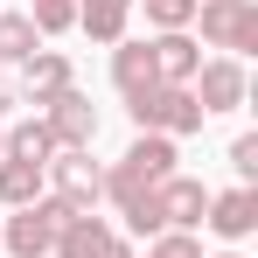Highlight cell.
I'll list each match as a JSON object with an SVG mask.
<instances>
[{
	"label": "cell",
	"mask_w": 258,
	"mask_h": 258,
	"mask_svg": "<svg viewBox=\"0 0 258 258\" xmlns=\"http://www.w3.org/2000/svg\"><path fill=\"white\" fill-rule=\"evenodd\" d=\"M174 161H181V140H161V133H140V140H133L126 154H119V161L105 168V203H112V210H126V203H140L147 188H161L168 174H181Z\"/></svg>",
	"instance_id": "6da1fadb"
},
{
	"label": "cell",
	"mask_w": 258,
	"mask_h": 258,
	"mask_svg": "<svg viewBox=\"0 0 258 258\" xmlns=\"http://www.w3.org/2000/svg\"><path fill=\"white\" fill-rule=\"evenodd\" d=\"M126 112H133L140 133H161V140H188V133H203V105H196L188 84H154V91H140Z\"/></svg>",
	"instance_id": "7a4b0ae2"
},
{
	"label": "cell",
	"mask_w": 258,
	"mask_h": 258,
	"mask_svg": "<svg viewBox=\"0 0 258 258\" xmlns=\"http://www.w3.org/2000/svg\"><path fill=\"white\" fill-rule=\"evenodd\" d=\"M70 216H84V210H70V203H56V196H35L28 210H14L7 223H0V251L7 258H49L56 230H63Z\"/></svg>",
	"instance_id": "3957f363"
},
{
	"label": "cell",
	"mask_w": 258,
	"mask_h": 258,
	"mask_svg": "<svg viewBox=\"0 0 258 258\" xmlns=\"http://www.w3.org/2000/svg\"><path fill=\"white\" fill-rule=\"evenodd\" d=\"M196 28H203L210 49L244 63L258 49V0H196Z\"/></svg>",
	"instance_id": "277c9868"
},
{
	"label": "cell",
	"mask_w": 258,
	"mask_h": 258,
	"mask_svg": "<svg viewBox=\"0 0 258 258\" xmlns=\"http://www.w3.org/2000/svg\"><path fill=\"white\" fill-rule=\"evenodd\" d=\"M42 188L56 196V203H70V210H98V203H105V168L91 161V147H77V154H49Z\"/></svg>",
	"instance_id": "5b68a950"
},
{
	"label": "cell",
	"mask_w": 258,
	"mask_h": 258,
	"mask_svg": "<svg viewBox=\"0 0 258 258\" xmlns=\"http://www.w3.org/2000/svg\"><path fill=\"white\" fill-rule=\"evenodd\" d=\"M188 91H196L203 119H216V112H237V105L251 98V77H244V63H237V56H210V63L188 77Z\"/></svg>",
	"instance_id": "8992f818"
},
{
	"label": "cell",
	"mask_w": 258,
	"mask_h": 258,
	"mask_svg": "<svg viewBox=\"0 0 258 258\" xmlns=\"http://www.w3.org/2000/svg\"><path fill=\"white\" fill-rule=\"evenodd\" d=\"M35 119L49 126L56 154H77V147H91V140H98V105H91L84 91H63V98H49Z\"/></svg>",
	"instance_id": "52a82bcc"
},
{
	"label": "cell",
	"mask_w": 258,
	"mask_h": 258,
	"mask_svg": "<svg viewBox=\"0 0 258 258\" xmlns=\"http://www.w3.org/2000/svg\"><path fill=\"white\" fill-rule=\"evenodd\" d=\"M147 203H154V216H161V230H196L203 210H210V188H203L196 174H168L161 188H147Z\"/></svg>",
	"instance_id": "ba28073f"
},
{
	"label": "cell",
	"mask_w": 258,
	"mask_h": 258,
	"mask_svg": "<svg viewBox=\"0 0 258 258\" xmlns=\"http://www.w3.org/2000/svg\"><path fill=\"white\" fill-rule=\"evenodd\" d=\"M203 223H210L223 244H244V237L258 230V188H244V181H237V188H210Z\"/></svg>",
	"instance_id": "9c48e42d"
},
{
	"label": "cell",
	"mask_w": 258,
	"mask_h": 258,
	"mask_svg": "<svg viewBox=\"0 0 258 258\" xmlns=\"http://www.w3.org/2000/svg\"><path fill=\"white\" fill-rule=\"evenodd\" d=\"M63 91H77V63H70L63 49H35V56L21 63V98H28V105H49V98H63Z\"/></svg>",
	"instance_id": "30bf717a"
},
{
	"label": "cell",
	"mask_w": 258,
	"mask_h": 258,
	"mask_svg": "<svg viewBox=\"0 0 258 258\" xmlns=\"http://www.w3.org/2000/svg\"><path fill=\"white\" fill-rule=\"evenodd\" d=\"M147 49H154V77H161V84H188V77L203 70V42H196L188 28H174V35H154Z\"/></svg>",
	"instance_id": "8fae6325"
},
{
	"label": "cell",
	"mask_w": 258,
	"mask_h": 258,
	"mask_svg": "<svg viewBox=\"0 0 258 258\" xmlns=\"http://www.w3.org/2000/svg\"><path fill=\"white\" fill-rule=\"evenodd\" d=\"M154 84H161V77H154V49L133 42V35H126V42H112V91L133 105L140 91H154Z\"/></svg>",
	"instance_id": "7c38bea8"
},
{
	"label": "cell",
	"mask_w": 258,
	"mask_h": 258,
	"mask_svg": "<svg viewBox=\"0 0 258 258\" xmlns=\"http://www.w3.org/2000/svg\"><path fill=\"white\" fill-rule=\"evenodd\" d=\"M126 21H133V0H77V28H84L98 49L126 42Z\"/></svg>",
	"instance_id": "4fadbf2b"
},
{
	"label": "cell",
	"mask_w": 258,
	"mask_h": 258,
	"mask_svg": "<svg viewBox=\"0 0 258 258\" xmlns=\"http://www.w3.org/2000/svg\"><path fill=\"white\" fill-rule=\"evenodd\" d=\"M105 237H112V223H105L98 210H84V216H70V223L56 230L49 258H98V251H105Z\"/></svg>",
	"instance_id": "5bb4252c"
},
{
	"label": "cell",
	"mask_w": 258,
	"mask_h": 258,
	"mask_svg": "<svg viewBox=\"0 0 258 258\" xmlns=\"http://www.w3.org/2000/svg\"><path fill=\"white\" fill-rule=\"evenodd\" d=\"M35 196H49L35 161H0V203H7V210H28Z\"/></svg>",
	"instance_id": "9a60e30c"
},
{
	"label": "cell",
	"mask_w": 258,
	"mask_h": 258,
	"mask_svg": "<svg viewBox=\"0 0 258 258\" xmlns=\"http://www.w3.org/2000/svg\"><path fill=\"white\" fill-rule=\"evenodd\" d=\"M49 154H56V140H49L42 119H14V126H7V161H35V168H49Z\"/></svg>",
	"instance_id": "2e32d148"
},
{
	"label": "cell",
	"mask_w": 258,
	"mask_h": 258,
	"mask_svg": "<svg viewBox=\"0 0 258 258\" xmlns=\"http://www.w3.org/2000/svg\"><path fill=\"white\" fill-rule=\"evenodd\" d=\"M35 49H42L35 21H28V14H7V7H0V63H28Z\"/></svg>",
	"instance_id": "e0dca14e"
},
{
	"label": "cell",
	"mask_w": 258,
	"mask_h": 258,
	"mask_svg": "<svg viewBox=\"0 0 258 258\" xmlns=\"http://www.w3.org/2000/svg\"><path fill=\"white\" fill-rule=\"evenodd\" d=\"M133 7H147V28H154V35L196 28V0H133Z\"/></svg>",
	"instance_id": "ac0fdd59"
},
{
	"label": "cell",
	"mask_w": 258,
	"mask_h": 258,
	"mask_svg": "<svg viewBox=\"0 0 258 258\" xmlns=\"http://www.w3.org/2000/svg\"><path fill=\"white\" fill-rule=\"evenodd\" d=\"M28 21H35V35H70L77 28V0H28Z\"/></svg>",
	"instance_id": "d6986e66"
},
{
	"label": "cell",
	"mask_w": 258,
	"mask_h": 258,
	"mask_svg": "<svg viewBox=\"0 0 258 258\" xmlns=\"http://www.w3.org/2000/svg\"><path fill=\"white\" fill-rule=\"evenodd\" d=\"M147 258H203V237L196 230H161V237H147Z\"/></svg>",
	"instance_id": "ffe728a7"
},
{
	"label": "cell",
	"mask_w": 258,
	"mask_h": 258,
	"mask_svg": "<svg viewBox=\"0 0 258 258\" xmlns=\"http://www.w3.org/2000/svg\"><path fill=\"white\" fill-rule=\"evenodd\" d=\"M230 168H237L244 188H258V133H237V140H230Z\"/></svg>",
	"instance_id": "44dd1931"
},
{
	"label": "cell",
	"mask_w": 258,
	"mask_h": 258,
	"mask_svg": "<svg viewBox=\"0 0 258 258\" xmlns=\"http://www.w3.org/2000/svg\"><path fill=\"white\" fill-rule=\"evenodd\" d=\"M98 258H140V251H133V237H119V230H112V237H105V251H98Z\"/></svg>",
	"instance_id": "7402d4cb"
},
{
	"label": "cell",
	"mask_w": 258,
	"mask_h": 258,
	"mask_svg": "<svg viewBox=\"0 0 258 258\" xmlns=\"http://www.w3.org/2000/svg\"><path fill=\"white\" fill-rule=\"evenodd\" d=\"M7 105H14V91H7V77H0V126H7Z\"/></svg>",
	"instance_id": "603a6c76"
},
{
	"label": "cell",
	"mask_w": 258,
	"mask_h": 258,
	"mask_svg": "<svg viewBox=\"0 0 258 258\" xmlns=\"http://www.w3.org/2000/svg\"><path fill=\"white\" fill-rule=\"evenodd\" d=\"M0 161H7V126H0Z\"/></svg>",
	"instance_id": "cb8c5ba5"
},
{
	"label": "cell",
	"mask_w": 258,
	"mask_h": 258,
	"mask_svg": "<svg viewBox=\"0 0 258 258\" xmlns=\"http://www.w3.org/2000/svg\"><path fill=\"white\" fill-rule=\"evenodd\" d=\"M216 258H244V251H216Z\"/></svg>",
	"instance_id": "d4e9b609"
}]
</instances>
